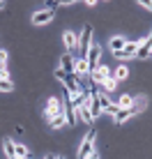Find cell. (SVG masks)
Returning a JSON list of instances; mask_svg holds the SVG:
<instances>
[{"mask_svg": "<svg viewBox=\"0 0 152 159\" xmlns=\"http://www.w3.org/2000/svg\"><path fill=\"white\" fill-rule=\"evenodd\" d=\"M2 7H5V2H2V0H0V9H2Z\"/></svg>", "mask_w": 152, "mask_h": 159, "instance_id": "29", "label": "cell"}, {"mask_svg": "<svg viewBox=\"0 0 152 159\" xmlns=\"http://www.w3.org/2000/svg\"><path fill=\"white\" fill-rule=\"evenodd\" d=\"M14 148H16V157H21V159H25V157H32V152H30L25 145H19V143H16Z\"/></svg>", "mask_w": 152, "mask_h": 159, "instance_id": "20", "label": "cell"}, {"mask_svg": "<svg viewBox=\"0 0 152 159\" xmlns=\"http://www.w3.org/2000/svg\"><path fill=\"white\" fill-rule=\"evenodd\" d=\"M74 72L76 76H90V65H88V60H85V56H81V58H76L74 60Z\"/></svg>", "mask_w": 152, "mask_h": 159, "instance_id": "7", "label": "cell"}, {"mask_svg": "<svg viewBox=\"0 0 152 159\" xmlns=\"http://www.w3.org/2000/svg\"><path fill=\"white\" fill-rule=\"evenodd\" d=\"M141 42H143V39H134V42H127V46H124L122 51H118L115 56L120 58V60H127V58H136V51H138Z\"/></svg>", "mask_w": 152, "mask_h": 159, "instance_id": "4", "label": "cell"}, {"mask_svg": "<svg viewBox=\"0 0 152 159\" xmlns=\"http://www.w3.org/2000/svg\"><path fill=\"white\" fill-rule=\"evenodd\" d=\"M150 51H152V37L141 42V46H138V51H136V58H148Z\"/></svg>", "mask_w": 152, "mask_h": 159, "instance_id": "15", "label": "cell"}, {"mask_svg": "<svg viewBox=\"0 0 152 159\" xmlns=\"http://www.w3.org/2000/svg\"><path fill=\"white\" fill-rule=\"evenodd\" d=\"M113 76H115L118 81H124V79H127V76H129V69L124 67V65H120V67L115 69V74H113Z\"/></svg>", "mask_w": 152, "mask_h": 159, "instance_id": "21", "label": "cell"}, {"mask_svg": "<svg viewBox=\"0 0 152 159\" xmlns=\"http://www.w3.org/2000/svg\"><path fill=\"white\" fill-rule=\"evenodd\" d=\"M62 42H65V46H67L69 51L78 46V39H76V35H74L72 30H65V32H62Z\"/></svg>", "mask_w": 152, "mask_h": 159, "instance_id": "14", "label": "cell"}, {"mask_svg": "<svg viewBox=\"0 0 152 159\" xmlns=\"http://www.w3.org/2000/svg\"><path fill=\"white\" fill-rule=\"evenodd\" d=\"M92 143H95V129H90L88 136L81 141V148H78V152H76V155H78L81 159H88V157H90V159H97V157H99V152L92 148Z\"/></svg>", "mask_w": 152, "mask_h": 159, "instance_id": "1", "label": "cell"}, {"mask_svg": "<svg viewBox=\"0 0 152 159\" xmlns=\"http://www.w3.org/2000/svg\"><path fill=\"white\" fill-rule=\"evenodd\" d=\"M106 76H111V69H108L106 65H97V67L90 72V79L95 81V83H104Z\"/></svg>", "mask_w": 152, "mask_h": 159, "instance_id": "6", "label": "cell"}, {"mask_svg": "<svg viewBox=\"0 0 152 159\" xmlns=\"http://www.w3.org/2000/svg\"><path fill=\"white\" fill-rule=\"evenodd\" d=\"M104 88H106V90L108 92H113V90H115V88H118V79H115V76H106V79H104Z\"/></svg>", "mask_w": 152, "mask_h": 159, "instance_id": "18", "label": "cell"}, {"mask_svg": "<svg viewBox=\"0 0 152 159\" xmlns=\"http://www.w3.org/2000/svg\"><path fill=\"white\" fill-rule=\"evenodd\" d=\"M53 2H56V5H58V0H53Z\"/></svg>", "mask_w": 152, "mask_h": 159, "instance_id": "30", "label": "cell"}, {"mask_svg": "<svg viewBox=\"0 0 152 159\" xmlns=\"http://www.w3.org/2000/svg\"><path fill=\"white\" fill-rule=\"evenodd\" d=\"M65 76H67V72H65L62 67H56V79L58 81H65Z\"/></svg>", "mask_w": 152, "mask_h": 159, "instance_id": "24", "label": "cell"}, {"mask_svg": "<svg viewBox=\"0 0 152 159\" xmlns=\"http://www.w3.org/2000/svg\"><path fill=\"white\" fill-rule=\"evenodd\" d=\"M132 116H134V113H132V108L127 106V108H120V111H118L113 118H115V122H118V125H124V122H127V120L132 118Z\"/></svg>", "mask_w": 152, "mask_h": 159, "instance_id": "16", "label": "cell"}, {"mask_svg": "<svg viewBox=\"0 0 152 159\" xmlns=\"http://www.w3.org/2000/svg\"><path fill=\"white\" fill-rule=\"evenodd\" d=\"M53 16H56V12H53L51 7H48V9H39V12L32 14V23H35V25H46V23L53 21Z\"/></svg>", "mask_w": 152, "mask_h": 159, "instance_id": "3", "label": "cell"}, {"mask_svg": "<svg viewBox=\"0 0 152 159\" xmlns=\"http://www.w3.org/2000/svg\"><path fill=\"white\" fill-rule=\"evenodd\" d=\"M62 111V104H60V99H58V97H51V99H48V104H46V111H44V116L51 120L53 116H58V113Z\"/></svg>", "mask_w": 152, "mask_h": 159, "instance_id": "8", "label": "cell"}, {"mask_svg": "<svg viewBox=\"0 0 152 159\" xmlns=\"http://www.w3.org/2000/svg\"><path fill=\"white\" fill-rule=\"evenodd\" d=\"M67 125V116H65V111H60L58 116H53L51 120H48V127L51 129H60V127H65Z\"/></svg>", "mask_w": 152, "mask_h": 159, "instance_id": "12", "label": "cell"}, {"mask_svg": "<svg viewBox=\"0 0 152 159\" xmlns=\"http://www.w3.org/2000/svg\"><path fill=\"white\" fill-rule=\"evenodd\" d=\"M60 67H62L67 74H76V72H74V56H72V53H65V56L60 58Z\"/></svg>", "mask_w": 152, "mask_h": 159, "instance_id": "13", "label": "cell"}, {"mask_svg": "<svg viewBox=\"0 0 152 159\" xmlns=\"http://www.w3.org/2000/svg\"><path fill=\"white\" fill-rule=\"evenodd\" d=\"M5 62H7V51L0 48V67H5Z\"/></svg>", "mask_w": 152, "mask_h": 159, "instance_id": "26", "label": "cell"}, {"mask_svg": "<svg viewBox=\"0 0 152 159\" xmlns=\"http://www.w3.org/2000/svg\"><path fill=\"white\" fill-rule=\"evenodd\" d=\"M99 56H101V44L99 42H90L88 51H85V60H88V65H90V72L99 65Z\"/></svg>", "mask_w": 152, "mask_h": 159, "instance_id": "2", "label": "cell"}, {"mask_svg": "<svg viewBox=\"0 0 152 159\" xmlns=\"http://www.w3.org/2000/svg\"><path fill=\"white\" fill-rule=\"evenodd\" d=\"M90 42H92V25H83V32H81V37H78V46H81L83 53L88 51Z\"/></svg>", "mask_w": 152, "mask_h": 159, "instance_id": "9", "label": "cell"}, {"mask_svg": "<svg viewBox=\"0 0 152 159\" xmlns=\"http://www.w3.org/2000/svg\"><path fill=\"white\" fill-rule=\"evenodd\" d=\"M76 0H58V5H65V7H67V5H74Z\"/></svg>", "mask_w": 152, "mask_h": 159, "instance_id": "27", "label": "cell"}, {"mask_svg": "<svg viewBox=\"0 0 152 159\" xmlns=\"http://www.w3.org/2000/svg\"><path fill=\"white\" fill-rule=\"evenodd\" d=\"M124 46H127V37H122V35H115V37H111V42H108V48H111L113 53L122 51Z\"/></svg>", "mask_w": 152, "mask_h": 159, "instance_id": "10", "label": "cell"}, {"mask_svg": "<svg viewBox=\"0 0 152 159\" xmlns=\"http://www.w3.org/2000/svg\"><path fill=\"white\" fill-rule=\"evenodd\" d=\"M62 83H65V88H67V92H76V90H81V85H78V76H76V74H67Z\"/></svg>", "mask_w": 152, "mask_h": 159, "instance_id": "11", "label": "cell"}, {"mask_svg": "<svg viewBox=\"0 0 152 159\" xmlns=\"http://www.w3.org/2000/svg\"><path fill=\"white\" fill-rule=\"evenodd\" d=\"M14 90V83L9 79H2V76H0V92H12Z\"/></svg>", "mask_w": 152, "mask_h": 159, "instance_id": "19", "label": "cell"}, {"mask_svg": "<svg viewBox=\"0 0 152 159\" xmlns=\"http://www.w3.org/2000/svg\"><path fill=\"white\" fill-rule=\"evenodd\" d=\"M14 145H16V143H14L12 139H5V155H7L9 159L16 157V148H14Z\"/></svg>", "mask_w": 152, "mask_h": 159, "instance_id": "17", "label": "cell"}, {"mask_svg": "<svg viewBox=\"0 0 152 159\" xmlns=\"http://www.w3.org/2000/svg\"><path fill=\"white\" fill-rule=\"evenodd\" d=\"M65 116H67V122H69V125H72L74 120H76V118H74V104H72V106L67 108V111H65Z\"/></svg>", "mask_w": 152, "mask_h": 159, "instance_id": "23", "label": "cell"}, {"mask_svg": "<svg viewBox=\"0 0 152 159\" xmlns=\"http://www.w3.org/2000/svg\"><path fill=\"white\" fill-rule=\"evenodd\" d=\"M132 95H122L120 97V102H118V106H120V108H127V106H132Z\"/></svg>", "mask_w": 152, "mask_h": 159, "instance_id": "22", "label": "cell"}, {"mask_svg": "<svg viewBox=\"0 0 152 159\" xmlns=\"http://www.w3.org/2000/svg\"><path fill=\"white\" fill-rule=\"evenodd\" d=\"M83 2H85V5H90V7H95V5H97V0H83Z\"/></svg>", "mask_w": 152, "mask_h": 159, "instance_id": "28", "label": "cell"}, {"mask_svg": "<svg viewBox=\"0 0 152 159\" xmlns=\"http://www.w3.org/2000/svg\"><path fill=\"white\" fill-rule=\"evenodd\" d=\"M136 2L141 7H145V9H152V0H136Z\"/></svg>", "mask_w": 152, "mask_h": 159, "instance_id": "25", "label": "cell"}, {"mask_svg": "<svg viewBox=\"0 0 152 159\" xmlns=\"http://www.w3.org/2000/svg\"><path fill=\"white\" fill-rule=\"evenodd\" d=\"M90 113H92V118H99L101 113V104H99V95L95 92V85L90 88Z\"/></svg>", "mask_w": 152, "mask_h": 159, "instance_id": "5", "label": "cell"}]
</instances>
